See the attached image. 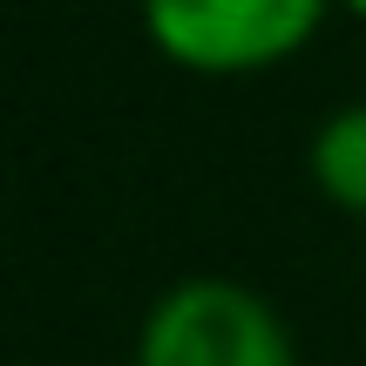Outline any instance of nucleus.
<instances>
[{
	"instance_id": "f257e3e1",
	"label": "nucleus",
	"mask_w": 366,
	"mask_h": 366,
	"mask_svg": "<svg viewBox=\"0 0 366 366\" xmlns=\"http://www.w3.org/2000/svg\"><path fill=\"white\" fill-rule=\"evenodd\" d=\"M332 0H143V41L183 75H264L319 41Z\"/></svg>"
},
{
	"instance_id": "f03ea898",
	"label": "nucleus",
	"mask_w": 366,
	"mask_h": 366,
	"mask_svg": "<svg viewBox=\"0 0 366 366\" xmlns=\"http://www.w3.org/2000/svg\"><path fill=\"white\" fill-rule=\"evenodd\" d=\"M136 366H299L292 326L237 278H183L136 326Z\"/></svg>"
},
{
	"instance_id": "7ed1b4c3",
	"label": "nucleus",
	"mask_w": 366,
	"mask_h": 366,
	"mask_svg": "<svg viewBox=\"0 0 366 366\" xmlns=\"http://www.w3.org/2000/svg\"><path fill=\"white\" fill-rule=\"evenodd\" d=\"M305 170H312L326 204H340L346 217H366V102L332 109V116L312 129Z\"/></svg>"
},
{
	"instance_id": "20e7f679",
	"label": "nucleus",
	"mask_w": 366,
	"mask_h": 366,
	"mask_svg": "<svg viewBox=\"0 0 366 366\" xmlns=\"http://www.w3.org/2000/svg\"><path fill=\"white\" fill-rule=\"evenodd\" d=\"M332 7H346L353 21H366V0H332Z\"/></svg>"
}]
</instances>
